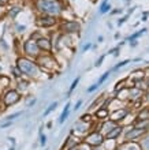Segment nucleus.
<instances>
[{"label":"nucleus","instance_id":"obj_35","mask_svg":"<svg viewBox=\"0 0 149 150\" xmlns=\"http://www.w3.org/2000/svg\"><path fill=\"white\" fill-rule=\"evenodd\" d=\"M67 150H79L78 146H75V147H70V149H67Z\"/></svg>","mask_w":149,"mask_h":150},{"label":"nucleus","instance_id":"obj_16","mask_svg":"<svg viewBox=\"0 0 149 150\" xmlns=\"http://www.w3.org/2000/svg\"><path fill=\"white\" fill-rule=\"evenodd\" d=\"M144 78H145L144 70H135V71H133L131 75H130V81H133V83L138 82V81H142Z\"/></svg>","mask_w":149,"mask_h":150},{"label":"nucleus","instance_id":"obj_19","mask_svg":"<svg viewBox=\"0 0 149 150\" xmlns=\"http://www.w3.org/2000/svg\"><path fill=\"white\" fill-rule=\"evenodd\" d=\"M68 113H70V104L67 103V105L64 107V111H63V113L60 115V117H59V123L64 122V120H66V117L68 116Z\"/></svg>","mask_w":149,"mask_h":150},{"label":"nucleus","instance_id":"obj_36","mask_svg":"<svg viewBox=\"0 0 149 150\" xmlns=\"http://www.w3.org/2000/svg\"><path fill=\"white\" fill-rule=\"evenodd\" d=\"M0 70H1V66H0Z\"/></svg>","mask_w":149,"mask_h":150},{"label":"nucleus","instance_id":"obj_34","mask_svg":"<svg viewBox=\"0 0 149 150\" xmlns=\"http://www.w3.org/2000/svg\"><path fill=\"white\" fill-rule=\"evenodd\" d=\"M144 72H145V76H149V68H146V70H144Z\"/></svg>","mask_w":149,"mask_h":150},{"label":"nucleus","instance_id":"obj_23","mask_svg":"<svg viewBox=\"0 0 149 150\" xmlns=\"http://www.w3.org/2000/svg\"><path fill=\"white\" fill-rule=\"evenodd\" d=\"M11 72L14 74V76H15L16 79H19L21 75H22V72L19 71V68H18V67H11Z\"/></svg>","mask_w":149,"mask_h":150},{"label":"nucleus","instance_id":"obj_31","mask_svg":"<svg viewBox=\"0 0 149 150\" xmlns=\"http://www.w3.org/2000/svg\"><path fill=\"white\" fill-rule=\"evenodd\" d=\"M103 60H104V56H103V57H100V59L97 60V62H96V66H101V63H103Z\"/></svg>","mask_w":149,"mask_h":150},{"label":"nucleus","instance_id":"obj_20","mask_svg":"<svg viewBox=\"0 0 149 150\" xmlns=\"http://www.w3.org/2000/svg\"><path fill=\"white\" fill-rule=\"evenodd\" d=\"M79 120H81V122H83V123H89V124H92V123H93V119H92V115H90V113L82 115Z\"/></svg>","mask_w":149,"mask_h":150},{"label":"nucleus","instance_id":"obj_24","mask_svg":"<svg viewBox=\"0 0 149 150\" xmlns=\"http://www.w3.org/2000/svg\"><path fill=\"white\" fill-rule=\"evenodd\" d=\"M19 11H21V8H19V7H14V8H11V10H10V16H12V18H14V16H15Z\"/></svg>","mask_w":149,"mask_h":150},{"label":"nucleus","instance_id":"obj_15","mask_svg":"<svg viewBox=\"0 0 149 150\" xmlns=\"http://www.w3.org/2000/svg\"><path fill=\"white\" fill-rule=\"evenodd\" d=\"M116 100L118 101L130 100V87H122V90L116 91Z\"/></svg>","mask_w":149,"mask_h":150},{"label":"nucleus","instance_id":"obj_8","mask_svg":"<svg viewBox=\"0 0 149 150\" xmlns=\"http://www.w3.org/2000/svg\"><path fill=\"white\" fill-rule=\"evenodd\" d=\"M129 113H130V111L127 109V108H118V109L110 112V117L108 119L119 124V122H123V120L129 116Z\"/></svg>","mask_w":149,"mask_h":150},{"label":"nucleus","instance_id":"obj_17","mask_svg":"<svg viewBox=\"0 0 149 150\" xmlns=\"http://www.w3.org/2000/svg\"><path fill=\"white\" fill-rule=\"evenodd\" d=\"M137 120H149V108H141V111L137 113Z\"/></svg>","mask_w":149,"mask_h":150},{"label":"nucleus","instance_id":"obj_3","mask_svg":"<svg viewBox=\"0 0 149 150\" xmlns=\"http://www.w3.org/2000/svg\"><path fill=\"white\" fill-rule=\"evenodd\" d=\"M106 142V138L104 135L100 132L98 130H92L89 131L85 137L82 138V143L88 145L89 147H98V146H103Z\"/></svg>","mask_w":149,"mask_h":150},{"label":"nucleus","instance_id":"obj_32","mask_svg":"<svg viewBox=\"0 0 149 150\" xmlns=\"http://www.w3.org/2000/svg\"><path fill=\"white\" fill-rule=\"evenodd\" d=\"M34 104H36V98H34V100H31L30 103H29V104H28V108H30V107H31V105H34Z\"/></svg>","mask_w":149,"mask_h":150},{"label":"nucleus","instance_id":"obj_1","mask_svg":"<svg viewBox=\"0 0 149 150\" xmlns=\"http://www.w3.org/2000/svg\"><path fill=\"white\" fill-rule=\"evenodd\" d=\"M16 67L19 68L22 75H28L30 78H37L40 75V67L37 63L28 57H19L16 60Z\"/></svg>","mask_w":149,"mask_h":150},{"label":"nucleus","instance_id":"obj_25","mask_svg":"<svg viewBox=\"0 0 149 150\" xmlns=\"http://www.w3.org/2000/svg\"><path fill=\"white\" fill-rule=\"evenodd\" d=\"M108 75H110V71L108 72H106V74H103V76L100 79H98V82H97V85L98 86H100V85H101V83H104V81H106L107 78H108Z\"/></svg>","mask_w":149,"mask_h":150},{"label":"nucleus","instance_id":"obj_26","mask_svg":"<svg viewBox=\"0 0 149 150\" xmlns=\"http://www.w3.org/2000/svg\"><path fill=\"white\" fill-rule=\"evenodd\" d=\"M78 82H79V78H75V79H74V82H73V85L70 86V90H68V93H71V91H73V90L75 89V87H77Z\"/></svg>","mask_w":149,"mask_h":150},{"label":"nucleus","instance_id":"obj_27","mask_svg":"<svg viewBox=\"0 0 149 150\" xmlns=\"http://www.w3.org/2000/svg\"><path fill=\"white\" fill-rule=\"evenodd\" d=\"M21 115H22V112H16V113L11 115V116H8V117H7V120H8V122H11L12 119H15V117H18V116H21Z\"/></svg>","mask_w":149,"mask_h":150},{"label":"nucleus","instance_id":"obj_22","mask_svg":"<svg viewBox=\"0 0 149 150\" xmlns=\"http://www.w3.org/2000/svg\"><path fill=\"white\" fill-rule=\"evenodd\" d=\"M56 107H58V103H52L51 105H49V107H48V109H47V111L44 112V116H48V115L51 113V112L53 111V109H55Z\"/></svg>","mask_w":149,"mask_h":150},{"label":"nucleus","instance_id":"obj_14","mask_svg":"<svg viewBox=\"0 0 149 150\" xmlns=\"http://www.w3.org/2000/svg\"><path fill=\"white\" fill-rule=\"evenodd\" d=\"M37 45H38L40 51H47V52H49L52 49L51 41H49L48 38H44V37H40V38L37 40Z\"/></svg>","mask_w":149,"mask_h":150},{"label":"nucleus","instance_id":"obj_10","mask_svg":"<svg viewBox=\"0 0 149 150\" xmlns=\"http://www.w3.org/2000/svg\"><path fill=\"white\" fill-rule=\"evenodd\" d=\"M79 29H81V25L75 21H68L62 25V30L66 33H77L79 32Z\"/></svg>","mask_w":149,"mask_h":150},{"label":"nucleus","instance_id":"obj_7","mask_svg":"<svg viewBox=\"0 0 149 150\" xmlns=\"http://www.w3.org/2000/svg\"><path fill=\"white\" fill-rule=\"evenodd\" d=\"M24 51L28 56L34 57V59L40 55V48L37 45V41H34V40H29L24 44Z\"/></svg>","mask_w":149,"mask_h":150},{"label":"nucleus","instance_id":"obj_28","mask_svg":"<svg viewBox=\"0 0 149 150\" xmlns=\"http://www.w3.org/2000/svg\"><path fill=\"white\" fill-rule=\"evenodd\" d=\"M97 86H98L97 83H96V85H92V86H90L89 89H88V93H92V91H94L96 89H97Z\"/></svg>","mask_w":149,"mask_h":150},{"label":"nucleus","instance_id":"obj_12","mask_svg":"<svg viewBox=\"0 0 149 150\" xmlns=\"http://www.w3.org/2000/svg\"><path fill=\"white\" fill-rule=\"evenodd\" d=\"M110 112L111 111L108 109V107H98L97 111L94 112V117L97 119L98 122H104L110 117Z\"/></svg>","mask_w":149,"mask_h":150},{"label":"nucleus","instance_id":"obj_18","mask_svg":"<svg viewBox=\"0 0 149 150\" xmlns=\"http://www.w3.org/2000/svg\"><path fill=\"white\" fill-rule=\"evenodd\" d=\"M138 143L141 146V150H149V134L144 135L141 138V142H138Z\"/></svg>","mask_w":149,"mask_h":150},{"label":"nucleus","instance_id":"obj_4","mask_svg":"<svg viewBox=\"0 0 149 150\" xmlns=\"http://www.w3.org/2000/svg\"><path fill=\"white\" fill-rule=\"evenodd\" d=\"M37 66L40 67V70H43V71H47V72H51L52 70H55L56 68V62L55 59L49 55H38L37 57Z\"/></svg>","mask_w":149,"mask_h":150},{"label":"nucleus","instance_id":"obj_6","mask_svg":"<svg viewBox=\"0 0 149 150\" xmlns=\"http://www.w3.org/2000/svg\"><path fill=\"white\" fill-rule=\"evenodd\" d=\"M1 101H3V105H4L6 108L15 105L16 103H19V101H21V94H19V91L15 90V89H11V90H8L7 93L3 96Z\"/></svg>","mask_w":149,"mask_h":150},{"label":"nucleus","instance_id":"obj_2","mask_svg":"<svg viewBox=\"0 0 149 150\" xmlns=\"http://www.w3.org/2000/svg\"><path fill=\"white\" fill-rule=\"evenodd\" d=\"M36 7L45 15H59L62 11V4L56 0H36Z\"/></svg>","mask_w":149,"mask_h":150},{"label":"nucleus","instance_id":"obj_5","mask_svg":"<svg viewBox=\"0 0 149 150\" xmlns=\"http://www.w3.org/2000/svg\"><path fill=\"white\" fill-rule=\"evenodd\" d=\"M148 132V130H142V128H135V127L130 126L127 130L123 132V142H137V139H141L144 135Z\"/></svg>","mask_w":149,"mask_h":150},{"label":"nucleus","instance_id":"obj_29","mask_svg":"<svg viewBox=\"0 0 149 150\" xmlns=\"http://www.w3.org/2000/svg\"><path fill=\"white\" fill-rule=\"evenodd\" d=\"M47 143V137H44V135H41V146H44Z\"/></svg>","mask_w":149,"mask_h":150},{"label":"nucleus","instance_id":"obj_9","mask_svg":"<svg viewBox=\"0 0 149 150\" xmlns=\"http://www.w3.org/2000/svg\"><path fill=\"white\" fill-rule=\"evenodd\" d=\"M122 134H123V126H122V124H116L112 130L108 131V132L104 135V138H106V141H116Z\"/></svg>","mask_w":149,"mask_h":150},{"label":"nucleus","instance_id":"obj_21","mask_svg":"<svg viewBox=\"0 0 149 150\" xmlns=\"http://www.w3.org/2000/svg\"><path fill=\"white\" fill-rule=\"evenodd\" d=\"M18 85H19V89L21 90H26L28 89V86H29V82L28 81H22V79H18Z\"/></svg>","mask_w":149,"mask_h":150},{"label":"nucleus","instance_id":"obj_11","mask_svg":"<svg viewBox=\"0 0 149 150\" xmlns=\"http://www.w3.org/2000/svg\"><path fill=\"white\" fill-rule=\"evenodd\" d=\"M82 142L79 138H77L75 135L70 134L68 137H67V139L64 141V145H63L62 150H67V149H70V147H75V146H78L79 143Z\"/></svg>","mask_w":149,"mask_h":150},{"label":"nucleus","instance_id":"obj_30","mask_svg":"<svg viewBox=\"0 0 149 150\" xmlns=\"http://www.w3.org/2000/svg\"><path fill=\"white\" fill-rule=\"evenodd\" d=\"M81 105H82V101H78V103L75 104V108H74V109H75V111H78V109H79V107H81Z\"/></svg>","mask_w":149,"mask_h":150},{"label":"nucleus","instance_id":"obj_13","mask_svg":"<svg viewBox=\"0 0 149 150\" xmlns=\"http://www.w3.org/2000/svg\"><path fill=\"white\" fill-rule=\"evenodd\" d=\"M37 23H38L40 26H44V28H51V26H53V25L56 23V19L51 15H45V16L38 18V22H37Z\"/></svg>","mask_w":149,"mask_h":150},{"label":"nucleus","instance_id":"obj_33","mask_svg":"<svg viewBox=\"0 0 149 150\" xmlns=\"http://www.w3.org/2000/svg\"><path fill=\"white\" fill-rule=\"evenodd\" d=\"M90 150H104L103 146H98V147H90Z\"/></svg>","mask_w":149,"mask_h":150}]
</instances>
